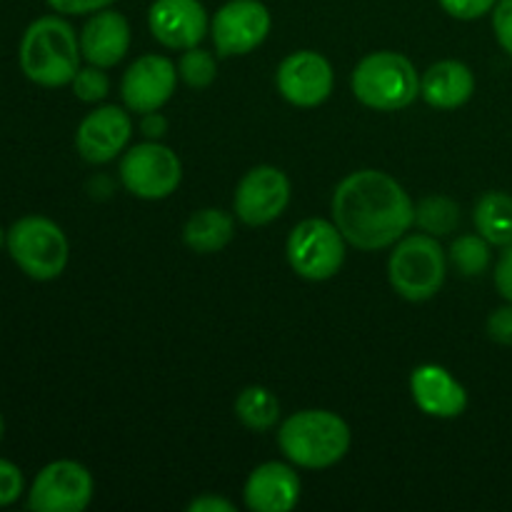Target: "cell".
<instances>
[{"label":"cell","mask_w":512,"mask_h":512,"mask_svg":"<svg viewBox=\"0 0 512 512\" xmlns=\"http://www.w3.org/2000/svg\"><path fill=\"white\" fill-rule=\"evenodd\" d=\"M495 288L508 303H512V245L503 250L498 265H495Z\"/></svg>","instance_id":"32"},{"label":"cell","mask_w":512,"mask_h":512,"mask_svg":"<svg viewBox=\"0 0 512 512\" xmlns=\"http://www.w3.org/2000/svg\"><path fill=\"white\" fill-rule=\"evenodd\" d=\"M290 203V180L275 165L248 170L235 188L233 208L245 225H268L285 213Z\"/></svg>","instance_id":"11"},{"label":"cell","mask_w":512,"mask_h":512,"mask_svg":"<svg viewBox=\"0 0 512 512\" xmlns=\"http://www.w3.org/2000/svg\"><path fill=\"white\" fill-rule=\"evenodd\" d=\"M475 225L490 245H512V195L500 190L485 193L475 205Z\"/></svg>","instance_id":"21"},{"label":"cell","mask_w":512,"mask_h":512,"mask_svg":"<svg viewBox=\"0 0 512 512\" xmlns=\"http://www.w3.org/2000/svg\"><path fill=\"white\" fill-rule=\"evenodd\" d=\"M353 93L365 108L380 113H395L413 103L420 95V78L415 65L403 53L378 50L355 65Z\"/></svg>","instance_id":"4"},{"label":"cell","mask_w":512,"mask_h":512,"mask_svg":"<svg viewBox=\"0 0 512 512\" xmlns=\"http://www.w3.org/2000/svg\"><path fill=\"white\" fill-rule=\"evenodd\" d=\"M178 75L195 90L210 88L218 78V63H215L213 53L208 50H200L198 45L190 50H185L183 58L178 63Z\"/></svg>","instance_id":"25"},{"label":"cell","mask_w":512,"mask_h":512,"mask_svg":"<svg viewBox=\"0 0 512 512\" xmlns=\"http://www.w3.org/2000/svg\"><path fill=\"white\" fill-rule=\"evenodd\" d=\"M345 243L343 233L338 225L323 218H308L295 225L288 235V263L300 278L313 280H330L340 273L345 263Z\"/></svg>","instance_id":"7"},{"label":"cell","mask_w":512,"mask_h":512,"mask_svg":"<svg viewBox=\"0 0 512 512\" xmlns=\"http://www.w3.org/2000/svg\"><path fill=\"white\" fill-rule=\"evenodd\" d=\"M450 263L465 275V278H475L483 275L490 265V243L483 235H460L453 245H450Z\"/></svg>","instance_id":"24"},{"label":"cell","mask_w":512,"mask_h":512,"mask_svg":"<svg viewBox=\"0 0 512 512\" xmlns=\"http://www.w3.org/2000/svg\"><path fill=\"white\" fill-rule=\"evenodd\" d=\"M93 475L75 460H53L35 475L28 505L35 512H80L93 500Z\"/></svg>","instance_id":"9"},{"label":"cell","mask_w":512,"mask_h":512,"mask_svg":"<svg viewBox=\"0 0 512 512\" xmlns=\"http://www.w3.org/2000/svg\"><path fill=\"white\" fill-rule=\"evenodd\" d=\"M5 248L20 273L38 283L60 278L70 258L63 228L45 215H25L15 220L5 235Z\"/></svg>","instance_id":"5"},{"label":"cell","mask_w":512,"mask_h":512,"mask_svg":"<svg viewBox=\"0 0 512 512\" xmlns=\"http://www.w3.org/2000/svg\"><path fill=\"white\" fill-rule=\"evenodd\" d=\"M5 235H8V233H5V230H3V228H0V250H3V248H5Z\"/></svg>","instance_id":"36"},{"label":"cell","mask_w":512,"mask_h":512,"mask_svg":"<svg viewBox=\"0 0 512 512\" xmlns=\"http://www.w3.org/2000/svg\"><path fill=\"white\" fill-rule=\"evenodd\" d=\"M103 70L105 68H98V65L80 68L78 73H75V78L70 80L75 98L83 100V103H98V100L108 98L110 80Z\"/></svg>","instance_id":"26"},{"label":"cell","mask_w":512,"mask_h":512,"mask_svg":"<svg viewBox=\"0 0 512 512\" xmlns=\"http://www.w3.org/2000/svg\"><path fill=\"white\" fill-rule=\"evenodd\" d=\"M410 393L415 405L430 418H460L468 408V393L463 385L440 365H420L410 375Z\"/></svg>","instance_id":"16"},{"label":"cell","mask_w":512,"mask_h":512,"mask_svg":"<svg viewBox=\"0 0 512 512\" xmlns=\"http://www.w3.org/2000/svg\"><path fill=\"white\" fill-rule=\"evenodd\" d=\"M235 220L225 210L203 208L188 218L183 228V243L198 255L220 253L233 240Z\"/></svg>","instance_id":"20"},{"label":"cell","mask_w":512,"mask_h":512,"mask_svg":"<svg viewBox=\"0 0 512 512\" xmlns=\"http://www.w3.org/2000/svg\"><path fill=\"white\" fill-rule=\"evenodd\" d=\"M445 250L435 235H408L400 238L388 260V278L395 293L410 303L435 298L445 283Z\"/></svg>","instance_id":"6"},{"label":"cell","mask_w":512,"mask_h":512,"mask_svg":"<svg viewBox=\"0 0 512 512\" xmlns=\"http://www.w3.org/2000/svg\"><path fill=\"white\" fill-rule=\"evenodd\" d=\"M415 223L423 228V233L443 238L458 228L460 208L448 195H430L415 205Z\"/></svg>","instance_id":"23"},{"label":"cell","mask_w":512,"mask_h":512,"mask_svg":"<svg viewBox=\"0 0 512 512\" xmlns=\"http://www.w3.org/2000/svg\"><path fill=\"white\" fill-rule=\"evenodd\" d=\"M493 30L498 43L512 58V0H498L493 8Z\"/></svg>","instance_id":"29"},{"label":"cell","mask_w":512,"mask_h":512,"mask_svg":"<svg viewBox=\"0 0 512 512\" xmlns=\"http://www.w3.org/2000/svg\"><path fill=\"white\" fill-rule=\"evenodd\" d=\"M275 83L280 95L295 108H318L333 93V65L315 50H298L280 63Z\"/></svg>","instance_id":"12"},{"label":"cell","mask_w":512,"mask_h":512,"mask_svg":"<svg viewBox=\"0 0 512 512\" xmlns=\"http://www.w3.org/2000/svg\"><path fill=\"white\" fill-rule=\"evenodd\" d=\"M440 8L458 20H478L485 13H493L498 0H438Z\"/></svg>","instance_id":"28"},{"label":"cell","mask_w":512,"mask_h":512,"mask_svg":"<svg viewBox=\"0 0 512 512\" xmlns=\"http://www.w3.org/2000/svg\"><path fill=\"white\" fill-rule=\"evenodd\" d=\"M80 38L60 15H43L25 28L18 63L25 78L40 88H63L80 70Z\"/></svg>","instance_id":"2"},{"label":"cell","mask_w":512,"mask_h":512,"mask_svg":"<svg viewBox=\"0 0 512 512\" xmlns=\"http://www.w3.org/2000/svg\"><path fill=\"white\" fill-rule=\"evenodd\" d=\"M130 50V25L118 10H98L80 30V53L90 65L113 68Z\"/></svg>","instance_id":"17"},{"label":"cell","mask_w":512,"mask_h":512,"mask_svg":"<svg viewBox=\"0 0 512 512\" xmlns=\"http://www.w3.org/2000/svg\"><path fill=\"white\" fill-rule=\"evenodd\" d=\"M25 493V475L13 460L0 458V508L18 503Z\"/></svg>","instance_id":"27"},{"label":"cell","mask_w":512,"mask_h":512,"mask_svg":"<svg viewBox=\"0 0 512 512\" xmlns=\"http://www.w3.org/2000/svg\"><path fill=\"white\" fill-rule=\"evenodd\" d=\"M475 93V75L460 60H440L420 78V95L430 108L455 110Z\"/></svg>","instance_id":"19"},{"label":"cell","mask_w":512,"mask_h":512,"mask_svg":"<svg viewBox=\"0 0 512 512\" xmlns=\"http://www.w3.org/2000/svg\"><path fill=\"white\" fill-rule=\"evenodd\" d=\"M58 15H93L110 8L113 0H45Z\"/></svg>","instance_id":"30"},{"label":"cell","mask_w":512,"mask_h":512,"mask_svg":"<svg viewBox=\"0 0 512 512\" xmlns=\"http://www.w3.org/2000/svg\"><path fill=\"white\" fill-rule=\"evenodd\" d=\"M130 135H133L130 115L118 105H100L80 120L75 130V145H78L80 158L100 165L118 158V153H123L128 145Z\"/></svg>","instance_id":"14"},{"label":"cell","mask_w":512,"mask_h":512,"mask_svg":"<svg viewBox=\"0 0 512 512\" xmlns=\"http://www.w3.org/2000/svg\"><path fill=\"white\" fill-rule=\"evenodd\" d=\"M278 445L298 468L325 470L350 450V428L330 410H300L278 430Z\"/></svg>","instance_id":"3"},{"label":"cell","mask_w":512,"mask_h":512,"mask_svg":"<svg viewBox=\"0 0 512 512\" xmlns=\"http://www.w3.org/2000/svg\"><path fill=\"white\" fill-rule=\"evenodd\" d=\"M3 438H5V418L3 413H0V443H3Z\"/></svg>","instance_id":"35"},{"label":"cell","mask_w":512,"mask_h":512,"mask_svg":"<svg viewBox=\"0 0 512 512\" xmlns=\"http://www.w3.org/2000/svg\"><path fill=\"white\" fill-rule=\"evenodd\" d=\"M270 25H273L270 10L260 0H228L215 13L210 33L218 53L223 58H235V55L253 53L258 45H263Z\"/></svg>","instance_id":"10"},{"label":"cell","mask_w":512,"mask_h":512,"mask_svg":"<svg viewBox=\"0 0 512 512\" xmlns=\"http://www.w3.org/2000/svg\"><path fill=\"white\" fill-rule=\"evenodd\" d=\"M235 415L253 433H265L275 428L280 418V403L263 385H250L235 400Z\"/></svg>","instance_id":"22"},{"label":"cell","mask_w":512,"mask_h":512,"mask_svg":"<svg viewBox=\"0 0 512 512\" xmlns=\"http://www.w3.org/2000/svg\"><path fill=\"white\" fill-rule=\"evenodd\" d=\"M183 163L168 145L158 140L133 145L120 160V183L130 195L143 200H163L178 190Z\"/></svg>","instance_id":"8"},{"label":"cell","mask_w":512,"mask_h":512,"mask_svg":"<svg viewBox=\"0 0 512 512\" xmlns=\"http://www.w3.org/2000/svg\"><path fill=\"white\" fill-rule=\"evenodd\" d=\"M233 503L218 495H200L188 505V512H233Z\"/></svg>","instance_id":"33"},{"label":"cell","mask_w":512,"mask_h":512,"mask_svg":"<svg viewBox=\"0 0 512 512\" xmlns=\"http://www.w3.org/2000/svg\"><path fill=\"white\" fill-rule=\"evenodd\" d=\"M140 130H143V135H148L150 140H158L160 135H165V130H168V120H165L158 110H153V113H143Z\"/></svg>","instance_id":"34"},{"label":"cell","mask_w":512,"mask_h":512,"mask_svg":"<svg viewBox=\"0 0 512 512\" xmlns=\"http://www.w3.org/2000/svg\"><path fill=\"white\" fill-rule=\"evenodd\" d=\"M333 223L358 250H383L398 243L415 223V203L403 185L383 170H355L333 193Z\"/></svg>","instance_id":"1"},{"label":"cell","mask_w":512,"mask_h":512,"mask_svg":"<svg viewBox=\"0 0 512 512\" xmlns=\"http://www.w3.org/2000/svg\"><path fill=\"white\" fill-rule=\"evenodd\" d=\"M148 25L165 48L190 50L208 33V13L200 0H153Z\"/></svg>","instance_id":"15"},{"label":"cell","mask_w":512,"mask_h":512,"mask_svg":"<svg viewBox=\"0 0 512 512\" xmlns=\"http://www.w3.org/2000/svg\"><path fill=\"white\" fill-rule=\"evenodd\" d=\"M178 68L165 55H143L123 75L120 95L130 113H153L160 110L175 93Z\"/></svg>","instance_id":"13"},{"label":"cell","mask_w":512,"mask_h":512,"mask_svg":"<svg viewBox=\"0 0 512 512\" xmlns=\"http://www.w3.org/2000/svg\"><path fill=\"white\" fill-rule=\"evenodd\" d=\"M488 338L500 345H512V303L498 308L488 318Z\"/></svg>","instance_id":"31"},{"label":"cell","mask_w":512,"mask_h":512,"mask_svg":"<svg viewBox=\"0 0 512 512\" xmlns=\"http://www.w3.org/2000/svg\"><path fill=\"white\" fill-rule=\"evenodd\" d=\"M245 505L255 512H288L300 500V478L290 465L263 463L248 475Z\"/></svg>","instance_id":"18"}]
</instances>
